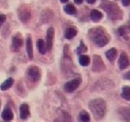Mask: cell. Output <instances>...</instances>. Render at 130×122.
<instances>
[{
    "instance_id": "4fadbf2b",
    "label": "cell",
    "mask_w": 130,
    "mask_h": 122,
    "mask_svg": "<svg viewBox=\"0 0 130 122\" xmlns=\"http://www.w3.org/2000/svg\"><path fill=\"white\" fill-rule=\"evenodd\" d=\"M26 51L29 59H32V57H34V50H32V43L31 36L27 37L26 39Z\"/></svg>"
},
{
    "instance_id": "484cf974",
    "label": "cell",
    "mask_w": 130,
    "mask_h": 122,
    "mask_svg": "<svg viewBox=\"0 0 130 122\" xmlns=\"http://www.w3.org/2000/svg\"><path fill=\"white\" fill-rule=\"evenodd\" d=\"M63 118H64V122H71V116L66 112H63Z\"/></svg>"
},
{
    "instance_id": "44dd1931",
    "label": "cell",
    "mask_w": 130,
    "mask_h": 122,
    "mask_svg": "<svg viewBox=\"0 0 130 122\" xmlns=\"http://www.w3.org/2000/svg\"><path fill=\"white\" fill-rule=\"evenodd\" d=\"M122 98L126 100H130V87L126 86L122 89Z\"/></svg>"
},
{
    "instance_id": "9a60e30c",
    "label": "cell",
    "mask_w": 130,
    "mask_h": 122,
    "mask_svg": "<svg viewBox=\"0 0 130 122\" xmlns=\"http://www.w3.org/2000/svg\"><path fill=\"white\" fill-rule=\"evenodd\" d=\"M37 47H38V50L40 52V53L42 54H45L47 50V46H46V43H44V41L43 39H39L37 41Z\"/></svg>"
},
{
    "instance_id": "1f68e13d",
    "label": "cell",
    "mask_w": 130,
    "mask_h": 122,
    "mask_svg": "<svg viewBox=\"0 0 130 122\" xmlns=\"http://www.w3.org/2000/svg\"><path fill=\"white\" fill-rule=\"evenodd\" d=\"M61 3H66V2H68V0H61Z\"/></svg>"
},
{
    "instance_id": "7a4b0ae2",
    "label": "cell",
    "mask_w": 130,
    "mask_h": 122,
    "mask_svg": "<svg viewBox=\"0 0 130 122\" xmlns=\"http://www.w3.org/2000/svg\"><path fill=\"white\" fill-rule=\"evenodd\" d=\"M90 38L92 39L96 45L100 47L105 46L109 41V36L105 33L103 28H96L89 32Z\"/></svg>"
},
{
    "instance_id": "d6986e66",
    "label": "cell",
    "mask_w": 130,
    "mask_h": 122,
    "mask_svg": "<svg viewBox=\"0 0 130 122\" xmlns=\"http://www.w3.org/2000/svg\"><path fill=\"white\" fill-rule=\"evenodd\" d=\"M78 120L79 122H89L90 121V117H89V113L86 111H81L79 114L78 117Z\"/></svg>"
},
{
    "instance_id": "ffe728a7",
    "label": "cell",
    "mask_w": 130,
    "mask_h": 122,
    "mask_svg": "<svg viewBox=\"0 0 130 122\" xmlns=\"http://www.w3.org/2000/svg\"><path fill=\"white\" fill-rule=\"evenodd\" d=\"M102 16H103V14L99 10L94 9V10H91V12H90V18L93 21H100L102 18Z\"/></svg>"
},
{
    "instance_id": "5b68a950",
    "label": "cell",
    "mask_w": 130,
    "mask_h": 122,
    "mask_svg": "<svg viewBox=\"0 0 130 122\" xmlns=\"http://www.w3.org/2000/svg\"><path fill=\"white\" fill-rule=\"evenodd\" d=\"M81 84V78H76L72 81H68L65 83L64 89L66 92H73Z\"/></svg>"
},
{
    "instance_id": "ac0fdd59",
    "label": "cell",
    "mask_w": 130,
    "mask_h": 122,
    "mask_svg": "<svg viewBox=\"0 0 130 122\" xmlns=\"http://www.w3.org/2000/svg\"><path fill=\"white\" fill-rule=\"evenodd\" d=\"M13 84H14V80H13L12 78H8L7 80H6V81L1 84L0 89H2V90H6V89H8L10 87H12Z\"/></svg>"
},
{
    "instance_id": "52a82bcc",
    "label": "cell",
    "mask_w": 130,
    "mask_h": 122,
    "mask_svg": "<svg viewBox=\"0 0 130 122\" xmlns=\"http://www.w3.org/2000/svg\"><path fill=\"white\" fill-rule=\"evenodd\" d=\"M92 70H93L94 71H101L105 70V64H104L103 61H102L101 58H100V56H98V55L94 56Z\"/></svg>"
},
{
    "instance_id": "f1b7e54d",
    "label": "cell",
    "mask_w": 130,
    "mask_h": 122,
    "mask_svg": "<svg viewBox=\"0 0 130 122\" xmlns=\"http://www.w3.org/2000/svg\"><path fill=\"white\" fill-rule=\"evenodd\" d=\"M74 1H75V3H76V4H78V5L81 4V3L83 2V0H74Z\"/></svg>"
},
{
    "instance_id": "d6a6232c",
    "label": "cell",
    "mask_w": 130,
    "mask_h": 122,
    "mask_svg": "<svg viewBox=\"0 0 130 122\" xmlns=\"http://www.w3.org/2000/svg\"><path fill=\"white\" fill-rule=\"evenodd\" d=\"M55 122H59V121H58V120H55Z\"/></svg>"
},
{
    "instance_id": "8fae6325",
    "label": "cell",
    "mask_w": 130,
    "mask_h": 122,
    "mask_svg": "<svg viewBox=\"0 0 130 122\" xmlns=\"http://www.w3.org/2000/svg\"><path fill=\"white\" fill-rule=\"evenodd\" d=\"M30 115V110L27 104H22L20 106V118L22 119H26Z\"/></svg>"
},
{
    "instance_id": "9c48e42d",
    "label": "cell",
    "mask_w": 130,
    "mask_h": 122,
    "mask_svg": "<svg viewBox=\"0 0 130 122\" xmlns=\"http://www.w3.org/2000/svg\"><path fill=\"white\" fill-rule=\"evenodd\" d=\"M118 114H119V116L121 117L125 121L130 122V108H126V107L120 108L119 110H118Z\"/></svg>"
},
{
    "instance_id": "8992f818",
    "label": "cell",
    "mask_w": 130,
    "mask_h": 122,
    "mask_svg": "<svg viewBox=\"0 0 130 122\" xmlns=\"http://www.w3.org/2000/svg\"><path fill=\"white\" fill-rule=\"evenodd\" d=\"M130 65V61L127 54L126 53H121L119 59H118V66L121 70H125Z\"/></svg>"
},
{
    "instance_id": "e0dca14e",
    "label": "cell",
    "mask_w": 130,
    "mask_h": 122,
    "mask_svg": "<svg viewBox=\"0 0 130 122\" xmlns=\"http://www.w3.org/2000/svg\"><path fill=\"white\" fill-rule=\"evenodd\" d=\"M77 35V30L72 27H69L65 31V38L66 39H72L73 37H75Z\"/></svg>"
},
{
    "instance_id": "7c38bea8",
    "label": "cell",
    "mask_w": 130,
    "mask_h": 122,
    "mask_svg": "<svg viewBox=\"0 0 130 122\" xmlns=\"http://www.w3.org/2000/svg\"><path fill=\"white\" fill-rule=\"evenodd\" d=\"M19 17L23 22H27L30 18V10H28L27 8H21L20 13H19Z\"/></svg>"
},
{
    "instance_id": "3957f363",
    "label": "cell",
    "mask_w": 130,
    "mask_h": 122,
    "mask_svg": "<svg viewBox=\"0 0 130 122\" xmlns=\"http://www.w3.org/2000/svg\"><path fill=\"white\" fill-rule=\"evenodd\" d=\"M103 8L108 13L110 18L113 19H119L122 17V13L118 6L115 5L114 3H106L102 5Z\"/></svg>"
},
{
    "instance_id": "cb8c5ba5",
    "label": "cell",
    "mask_w": 130,
    "mask_h": 122,
    "mask_svg": "<svg viewBox=\"0 0 130 122\" xmlns=\"http://www.w3.org/2000/svg\"><path fill=\"white\" fill-rule=\"evenodd\" d=\"M86 51H87V47L84 45L83 43H81L80 45H79V47L78 48L77 53H84V52H86Z\"/></svg>"
},
{
    "instance_id": "ba28073f",
    "label": "cell",
    "mask_w": 130,
    "mask_h": 122,
    "mask_svg": "<svg viewBox=\"0 0 130 122\" xmlns=\"http://www.w3.org/2000/svg\"><path fill=\"white\" fill-rule=\"evenodd\" d=\"M53 37H54V30L53 28H49L47 31V42H46V46L48 51H51V49L53 48Z\"/></svg>"
},
{
    "instance_id": "4316f807",
    "label": "cell",
    "mask_w": 130,
    "mask_h": 122,
    "mask_svg": "<svg viewBox=\"0 0 130 122\" xmlns=\"http://www.w3.org/2000/svg\"><path fill=\"white\" fill-rule=\"evenodd\" d=\"M6 17L5 14H0V26H2V24L6 22Z\"/></svg>"
},
{
    "instance_id": "277c9868",
    "label": "cell",
    "mask_w": 130,
    "mask_h": 122,
    "mask_svg": "<svg viewBox=\"0 0 130 122\" xmlns=\"http://www.w3.org/2000/svg\"><path fill=\"white\" fill-rule=\"evenodd\" d=\"M27 76L31 81L36 82L41 78V71L36 66H32L27 70Z\"/></svg>"
},
{
    "instance_id": "83f0119b",
    "label": "cell",
    "mask_w": 130,
    "mask_h": 122,
    "mask_svg": "<svg viewBox=\"0 0 130 122\" xmlns=\"http://www.w3.org/2000/svg\"><path fill=\"white\" fill-rule=\"evenodd\" d=\"M122 4H123V6H129L130 0H122Z\"/></svg>"
},
{
    "instance_id": "d4e9b609",
    "label": "cell",
    "mask_w": 130,
    "mask_h": 122,
    "mask_svg": "<svg viewBox=\"0 0 130 122\" xmlns=\"http://www.w3.org/2000/svg\"><path fill=\"white\" fill-rule=\"evenodd\" d=\"M126 33H127V30H126V27H120L119 28V34L121 36H126Z\"/></svg>"
},
{
    "instance_id": "603a6c76",
    "label": "cell",
    "mask_w": 130,
    "mask_h": 122,
    "mask_svg": "<svg viewBox=\"0 0 130 122\" xmlns=\"http://www.w3.org/2000/svg\"><path fill=\"white\" fill-rule=\"evenodd\" d=\"M64 10L68 14H75L76 12H77L76 7L73 6L72 4H68L67 6L64 7Z\"/></svg>"
},
{
    "instance_id": "4dcf8cb0",
    "label": "cell",
    "mask_w": 130,
    "mask_h": 122,
    "mask_svg": "<svg viewBox=\"0 0 130 122\" xmlns=\"http://www.w3.org/2000/svg\"><path fill=\"white\" fill-rule=\"evenodd\" d=\"M125 77H126V79L130 80V71H129V72L127 73V74H126V75H125Z\"/></svg>"
},
{
    "instance_id": "30bf717a",
    "label": "cell",
    "mask_w": 130,
    "mask_h": 122,
    "mask_svg": "<svg viewBox=\"0 0 130 122\" xmlns=\"http://www.w3.org/2000/svg\"><path fill=\"white\" fill-rule=\"evenodd\" d=\"M23 45V40L18 36H14L12 39V50L17 52Z\"/></svg>"
},
{
    "instance_id": "7402d4cb",
    "label": "cell",
    "mask_w": 130,
    "mask_h": 122,
    "mask_svg": "<svg viewBox=\"0 0 130 122\" xmlns=\"http://www.w3.org/2000/svg\"><path fill=\"white\" fill-rule=\"evenodd\" d=\"M89 62H90V59L88 55H80L79 57V63H80L82 66H87L89 65Z\"/></svg>"
},
{
    "instance_id": "6da1fadb",
    "label": "cell",
    "mask_w": 130,
    "mask_h": 122,
    "mask_svg": "<svg viewBox=\"0 0 130 122\" xmlns=\"http://www.w3.org/2000/svg\"><path fill=\"white\" fill-rule=\"evenodd\" d=\"M89 108L96 119H101L104 118L107 111V104L103 99H95L89 102Z\"/></svg>"
},
{
    "instance_id": "f546056e",
    "label": "cell",
    "mask_w": 130,
    "mask_h": 122,
    "mask_svg": "<svg viewBox=\"0 0 130 122\" xmlns=\"http://www.w3.org/2000/svg\"><path fill=\"white\" fill-rule=\"evenodd\" d=\"M87 2L89 3V4H94V3L96 2V0H87Z\"/></svg>"
},
{
    "instance_id": "2e32d148",
    "label": "cell",
    "mask_w": 130,
    "mask_h": 122,
    "mask_svg": "<svg viewBox=\"0 0 130 122\" xmlns=\"http://www.w3.org/2000/svg\"><path fill=\"white\" fill-rule=\"evenodd\" d=\"M117 53H118L117 49L116 48H111V49H109L108 51H107V53H106V56H107V58H108V61L114 62L115 61V59H116V57H117Z\"/></svg>"
},
{
    "instance_id": "5bb4252c",
    "label": "cell",
    "mask_w": 130,
    "mask_h": 122,
    "mask_svg": "<svg viewBox=\"0 0 130 122\" xmlns=\"http://www.w3.org/2000/svg\"><path fill=\"white\" fill-rule=\"evenodd\" d=\"M1 116H2V118L4 120H6V121H10V120L13 119V118H14V114H13L12 110H10V109H6V110H4V111L2 112V114H1Z\"/></svg>"
}]
</instances>
